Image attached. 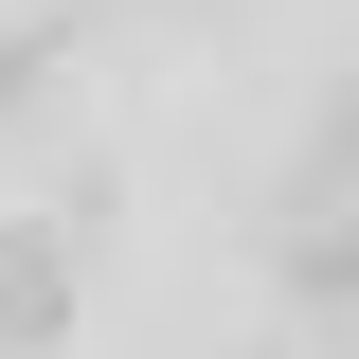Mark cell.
<instances>
[{
	"label": "cell",
	"mask_w": 359,
	"mask_h": 359,
	"mask_svg": "<svg viewBox=\"0 0 359 359\" xmlns=\"http://www.w3.org/2000/svg\"><path fill=\"white\" fill-rule=\"evenodd\" d=\"M36 341H72V252L18 216L0 233V359H36Z\"/></svg>",
	"instance_id": "obj_1"
},
{
	"label": "cell",
	"mask_w": 359,
	"mask_h": 359,
	"mask_svg": "<svg viewBox=\"0 0 359 359\" xmlns=\"http://www.w3.org/2000/svg\"><path fill=\"white\" fill-rule=\"evenodd\" d=\"M287 287H306V306H359V216H323V233H287Z\"/></svg>",
	"instance_id": "obj_2"
},
{
	"label": "cell",
	"mask_w": 359,
	"mask_h": 359,
	"mask_svg": "<svg viewBox=\"0 0 359 359\" xmlns=\"http://www.w3.org/2000/svg\"><path fill=\"white\" fill-rule=\"evenodd\" d=\"M306 162H323V180H359V90L323 108V144H306Z\"/></svg>",
	"instance_id": "obj_3"
}]
</instances>
